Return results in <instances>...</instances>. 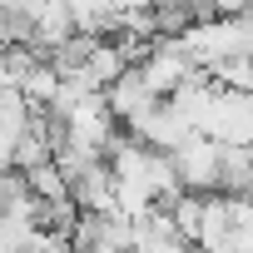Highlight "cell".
I'll list each match as a JSON object with an SVG mask.
<instances>
[{"instance_id":"1","label":"cell","mask_w":253,"mask_h":253,"mask_svg":"<svg viewBox=\"0 0 253 253\" xmlns=\"http://www.w3.org/2000/svg\"><path fill=\"white\" fill-rule=\"evenodd\" d=\"M169 164H174V179L189 199H209L223 189V144H213L204 134H194L179 154H169Z\"/></svg>"}]
</instances>
